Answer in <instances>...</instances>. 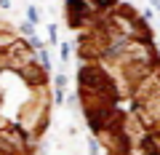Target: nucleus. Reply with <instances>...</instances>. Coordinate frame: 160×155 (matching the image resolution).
I'll return each instance as SVG.
<instances>
[{"label": "nucleus", "instance_id": "nucleus-1", "mask_svg": "<svg viewBox=\"0 0 160 155\" xmlns=\"http://www.w3.org/2000/svg\"><path fill=\"white\" fill-rule=\"evenodd\" d=\"M78 99L104 155H160V48L123 0H67Z\"/></svg>", "mask_w": 160, "mask_h": 155}, {"label": "nucleus", "instance_id": "nucleus-2", "mask_svg": "<svg viewBox=\"0 0 160 155\" xmlns=\"http://www.w3.org/2000/svg\"><path fill=\"white\" fill-rule=\"evenodd\" d=\"M51 123V80L35 48L0 22V147L11 155H38Z\"/></svg>", "mask_w": 160, "mask_h": 155}, {"label": "nucleus", "instance_id": "nucleus-3", "mask_svg": "<svg viewBox=\"0 0 160 155\" xmlns=\"http://www.w3.org/2000/svg\"><path fill=\"white\" fill-rule=\"evenodd\" d=\"M0 155H11V152H8V150H3V147H0Z\"/></svg>", "mask_w": 160, "mask_h": 155}]
</instances>
